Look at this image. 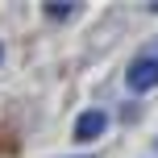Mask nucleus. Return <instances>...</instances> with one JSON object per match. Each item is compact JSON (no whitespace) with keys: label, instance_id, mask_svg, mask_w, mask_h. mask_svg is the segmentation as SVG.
Returning <instances> with one entry per match:
<instances>
[{"label":"nucleus","instance_id":"1","mask_svg":"<svg viewBox=\"0 0 158 158\" xmlns=\"http://www.w3.org/2000/svg\"><path fill=\"white\" fill-rule=\"evenodd\" d=\"M129 87H133V92H150V87H158V58H150V54L133 58V67H129Z\"/></svg>","mask_w":158,"mask_h":158},{"label":"nucleus","instance_id":"2","mask_svg":"<svg viewBox=\"0 0 158 158\" xmlns=\"http://www.w3.org/2000/svg\"><path fill=\"white\" fill-rule=\"evenodd\" d=\"M104 125H108V117H104L100 108L79 112V121H75V142H96V137L104 133Z\"/></svg>","mask_w":158,"mask_h":158},{"label":"nucleus","instance_id":"3","mask_svg":"<svg viewBox=\"0 0 158 158\" xmlns=\"http://www.w3.org/2000/svg\"><path fill=\"white\" fill-rule=\"evenodd\" d=\"M75 8L71 4H46V17H54V21H63V17H71Z\"/></svg>","mask_w":158,"mask_h":158},{"label":"nucleus","instance_id":"4","mask_svg":"<svg viewBox=\"0 0 158 158\" xmlns=\"http://www.w3.org/2000/svg\"><path fill=\"white\" fill-rule=\"evenodd\" d=\"M0 63H4V46H0Z\"/></svg>","mask_w":158,"mask_h":158}]
</instances>
